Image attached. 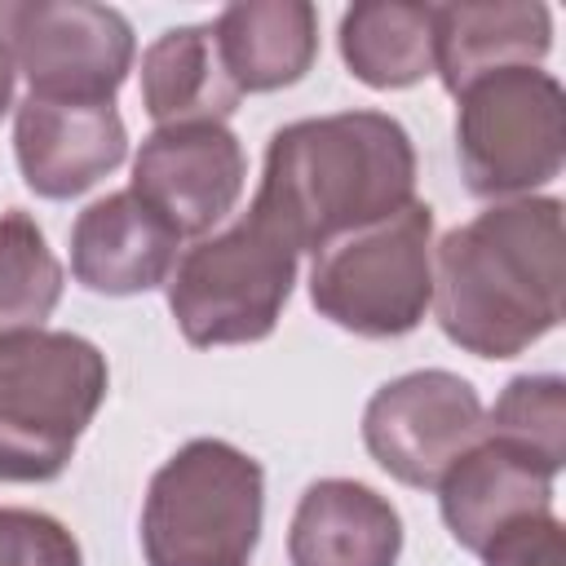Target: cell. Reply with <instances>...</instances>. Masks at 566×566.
Returning a JSON list of instances; mask_svg holds the SVG:
<instances>
[{"mask_svg": "<svg viewBox=\"0 0 566 566\" xmlns=\"http://www.w3.org/2000/svg\"><path fill=\"white\" fill-rule=\"evenodd\" d=\"M433 314L460 349L513 358L566 310V234L557 199H504L433 248Z\"/></svg>", "mask_w": 566, "mask_h": 566, "instance_id": "6da1fadb", "label": "cell"}, {"mask_svg": "<svg viewBox=\"0 0 566 566\" xmlns=\"http://www.w3.org/2000/svg\"><path fill=\"white\" fill-rule=\"evenodd\" d=\"M416 199V150L407 128L380 111L296 119L270 137L256 208L296 243H327L367 230Z\"/></svg>", "mask_w": 566, "mask_h": 566, "instance_id": "7a4b0ae2", "label": "cell"}, {"mask_svg": "<svg viewBox=\"0 0 566 566\" xmlns=\"http://www.w3.org/2000/svg\"><path fill=\"white\" fill-rule=\"evenodd\" d=\"M93 340L53 327L0 336V482H53L106 398Z\"/></svg>", "mask_w": 566, "mask_h": 566, "instance_id": "3957f363", "label": "cell"}, {"mask_svg": "<svg viewBox=\"0 0 566 566\" xmlns=\"http://www.w3.org/2000/svg\"><path fill=\"white\" fill-rule=\"evenodd\" d=\"M265 473L221 442L195 438L150 478L142 548L150 566H248L261 539Z\"/></svg>", "mask_w": 566, "mask_h": 566, "instance_id": "277c9868", "label": "cell"}, {"mask_svg": "<svg viewBox=\"0 0 566 566\" xmlns=\"http://www.w3.org/2000/svg\"><path fill=\"white\" fill-rule=\"evenodd\" d=\"M296 243L252 203L234 226L186 248L168 274V310L199 349L252 345L274 332L296 283Z\"/></svg>", "mask_w": 566, "mask_h": 566, "instance_id": "5b68a950", "label": "cell"}, {"mask_svg": "<svg viewBox=\"0 0 566 566\" xmlns=\"http://www.w3.org/2000/svg\"><path fill=\"white\" fill-rule=\"evenodd\" d=\"M310 301L354 336H407L433 301V208L411 199L402 212L314 252Z\"/></svg>", "mask_w": 566, "mask_h": 566, "instance_id": "8992f818", "label": "cell"}, {"mask_svg": "<svg viewBox=\"0 0 566 566\" xmlns=\"http://www.w3.org/2000/svg\"><path fill=\"white\" fill-rule=\"evenodd\" d=\"M455 150L473 195L526 199L562 172L566 97L539 66L478 75L455 93Z\"/></svg>", "mask_w": 566, "mask_h": 566, "instance_id": "52a82bcc", "label": "cell"}, {"mask_svg": "<svg viewBox=\"0 0 566 566\" xmlns=\"http://www.w3.org/2000/svg\"><path fill=\"white\" fill-rule=\"evenodd\" d=\"M0 44L31 80V97L66 102H115L137 53L128 18L88 0L0 4Z\"/></svg>", "mask_w": 566, "mask_h": 566, "instance_id": "ba28073f", "label": "cell"}, {"mask_svg": "<svg viewBox=\"0 0 566 566\" xmlns=\"http://www.w3.org/2000/svg\"><path fill=\"white\" fill-rule=\"evenodd\" d=\"M486 438L478 389L455 371H407L380 385L363 411L371 460L402 486L438 491L447 469Z\"/></svg>", "mask_w": 566, "mask_h": 566, "instance_id": "9c48e42d", "label": "cell"}, {"mask_svg": "<svg viewBox=\"0 0 566 566\" xmlns=\"http://www.w3.org/2000/svg\"><path fill=\"white\" fill-rule=\"evenodd\" d=\"M248 159L239 137L217 119L164 124L133 159V195L177 234H208L243 195Z\"/></svg>", "mask_w": 566, "mask_h": 566, "instance_id": "30bf717a", "label": "cell"}, {"mask_svg": "<svg viewBox=\"0 0 566 566\" xmlns=\"http://www.w3.org/2000/svg\"><path fill=\"white\" fill-rule=\"evenodd\" d=\"M13 150L35 195L75 199L124 164L128 128L115 102L27 97L13 119Z\"/></svg>", "mask_w": 566, "mask_h": 566, "instance_id": "8fae6325", "label": "cell"}, {"mask_svg": "<svg viewBox=\"0 0 566 566\" xmlns=\"http://www.w3.org/2000/svg\"><path fill=\"white\" fill-rule=\"evenodd\" d=\"M181 239L133 195L88 203L71 230V274L102 296H137L168 283Z\"/></svg>", "mask_w": 566, "mask_h": 566, "instance_id": "7c38bea8", "label": "cell"}, {"mask_svg": "<svg viewBox=\"0 0 566 566\" xmlns=\"http://www.w3.org/2000/svg\"><path fill=\"white\" fill-rule=\"evenodd\" d=\"M398 553L402 517L380 491L354 478L305 486L287 526L292 566H398Z\"/></svg>", "mask_w": 566, "mask_h": 566, "instance_id": "4fadbf2b", "label": "cell"}, {"mask_svg": "<svg viewBox=\"0 0 566 566\" xmlns=\"http://www.w3.org/2000/svg\"><path fill=\"white\" fill-rule=\"evenodd\" d=\"M438 504L455 544L482 553L486 539H495L517 517L553 509V478L504 442L482 438L447 469V478L438 482Z\"/></svg>", "mask_w": 566, "mask_h": 566, "instance_id": "5bb4252c", "label": "cell"}, {"mask_svg": "<svg viewBox=\"0 0 566 566\" xmlns=\"http://www.w3.org/2000/svg\"><path fill=\"white\" fill-rule=\"evenodd\" d=\"M553 44V13L526 0L491 4H433V71L447 93H460L478 75L535 66Z\"/></svg>", "mask_w": 566, "mask_h": 566, "instance_id": "9a60e30c", "label": "cell"}, {"mask_svg": "<svg viewBox=\"0 0 566 566\" xmlns=\"http://www.w3.org/2000/svg\"><path fill=\"white\" fill-rule=\"evenodd\" d=\"M212 40L239 93H274L314 66L318 13L305 0H243L221 9Z\"/></svg>", "mask_w": 566, "mask_h": 566, "instance_id": "2e32d148", "label": "cell"}, {"mask_svg": "<svg viewBox=\"0 0 566 566\" xmlns=\"http://www.w3.org/2000/svg\"><path fill=\"white\" fill-rule=\"evenodd\" d=\"M239 97L243 93L221 66L212 27H172L142 53V106L159 128L190 119L226 124Z\"/></svg>", "mask_w": 566, "mask_h": 566, "instance_id": "e0dca14e", "label": "cell"}, {"mask_svg": "<svg viewBox=\"0 0 566 566\" xmlns=\"http://www.w3.org/2000/svg\"><path fill=\"white\" fill-rule=\"evenodd\" d=\"M340 57L367 88H411L433 75V4L367 0L340 18Z\"/></svg>", "mask_w": 566, "mask_h": 566, "instance_id": "ac0fdd59", "label": "cell"}, {"mask_svg": "<svg viewBox=\"0 0 566 566\" xmlns=\"http://www.w3.org/2000/svg\"><path fill=\"white\" fill-rule=\"evenodd\" d=\"M62 296V265L27 212L0 217V336L44 327Z\"/></svg>", "mask_w": 566, "mask_h": 566, "instance_id": "d6986e66", "label": "cell"}, {"mask_svg": "<svg viewBox=\"0 0 566 566\" xmlns=\"http://www.w3.org/2000/svg\"><path fill=\"white\" fill-rule=\"evenodd\" d=\"M486 438L526 455L535 469L557 478L566 460V385L562 376H517L486 411Z\"/></svg>", "mask_w": 566, "mask_h": 566, "instance_id": "ffe728a7", "label": "cell"}, {"mask_svg": "<svg viewBox=\"0 0 566 566\" xmlns=\"http://www.w3.org/2000/svg\"><path fill=\"white\" fill-rule=\"evenodd\" d=\"M0 566H84L75 535L31 509H0Z\"/></svg>", "mask_w": 566, "mask_h": 566, "instance_id": "44dd1931", "label": "cell"}, {"mask_svg": "<svg viewBox=\"0 0 566 566\" xmlns=\"http://www.w3.org/2000/svg\"><path fill=\"white\" fill-rule=\"evenodd\" d=\"M478 557L482 566H566V531L553 517V509L531 513L504 526L495 539H486Z\"/></svg>", "mask_w": 566, "mask_h": 566, "instance_id": "7402d4cb", "label": "cell"}, {"mask_svg": "<svg viewBox=\"0 0 566 566\" xmlns=\"http://www.w3.org/2000/svg\"><path fill=\"white\" fill-rule=\"evenodd\" d=\"M13 80H18V66H13L9 49L0 44V115L13 106Z\"/></svg>", "mask_w": 566, "mask_h": 566, "instance_id": "603a6c76", "label": "cell"}]
</instances>
